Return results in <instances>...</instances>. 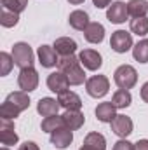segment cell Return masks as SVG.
I'll return each instance as SVG.
<instances>
[{"instance_id": "obj_13", "label": "cell", "mask_w": 148, "mask_h": 150, "mask_svg": "<svg viewBox=\"0 0 148 150\" xmlns=\"http://www.w3.org/2000/svg\"><path fill=\"white\" fill-rule=\"evenodd\" d=\"M47 87L52 91V93H56V94H61V93H65V91H68V87H70V82H68V79H66V75L63 74V72H52V74H49L47 77Z\"/></svg>"}, {"instance_id": "obj_18", "label": "cell", "mask_w": 148, "mask_h": 150, "mask_svg": "<svg viewBox=\"0 0 148 150\" xmlns=\"http://www.w3.org/2000/svg\"><path fill=\"white\" fill-rule=\"evenodd\" d=\"M52 47L56 49V52L59 56H72V54H75V51H77V42L70 37H59V38L54 40V45Z\"/></svg>"}, {"instance_id": "obj_38", "label": "cell", "mask_w": 148, "mask_h": 150, "mask_svg": "<svg viewBox=\"0 0 148 150\" xmlns=\"http://www.w3.org/2000/svg\"><path fill=\"white\" fill-rule=\"evenodd\" d=\"M2 150H9V149H7V147H2Z\"/></svg>"}, {"instance_id": "obj_11", "label": "cell", "mask_w": 148, "mask_h": 150, "mask_svg": "<svg viewBox=\"0 0 148 150\" xmlns=\"http://www.w3.org/2000/svg\"><path fill=\"white\" fill-rule=\"evenodd\" d=\"M72 142H73V133L66 126H61V127H58L56 131L51 133V143L56 149H66Z\"/></svg>"}, {"instance_id": "obj_20", "label": "cell", "mask_w": 148, "mask_h": 150, "mask_svg": "<svg viewBox=\"0 0 148 150\" xmlns=\"http://www.w3.org/2000/svg\"><path fill=\"white\" fill-rule=\"evenodd\" d=\"M115 105L111 103V101H105V103H99L98 107H96V117H98V120L99 122H106V124H111V120L117 117V113H115Z\"/></svg>"}, {"instance_id": "obj_35", "label": "cell", "mask_w": 148, "mask_h": 150, "mask_svg": "<svg viewBox=\"0 0 148 150\" xmlns=\"http://www.w3.org/2000/svg\"><path fill=\"white\" fill-rule=\"evenodd\" d=\"M134 147H136V150H148V140H140V142H136Z\"/></svg>"}, {"instance_id": "obj_8", "label": "cell", "mask_w": 148, "mask_h": 150, "mask_svg": "<svg viewBox=\"0 0 148 150\" xmlns=\"http://www.w3.org/2000/svg\"><path fill=\"white\" fill-rule=\"evenodd\" d=\"M78 61H80V65H82L84 68H87V70H91V72L99 70L101 65H103L101 54H99L98 51H94V49H84V51H80Z\"/></svg>"}, {"instance_id": "obj_31", "label": "cell", "mask_w": 148, "mask_h": 150, "mask_svg": "<svg viewBox=\"0 0 148 150\" xmlns=\"http://www.w3.org/2000/svg\"><path fill=\"white\" fill-rule=\"evenodd\" d=\"M113 150H136V147H134V143H131L125 138H122V140H118L113 145Z\"/></svg>"}, {"instance_id": "obj_1", "label": "cell", "mask_w": 148, "mask_h": 150, "mask_svg": "<svg viewBox=\"0 0 148 150\" xmlns=\"http://www.w3.org/2000/svg\"><path fill=\"white\" fill-rule=\"evenodd\" d=\"M30 107V96L25 91H14L11 93L5 101L0 107V117L4 119H16L21 112H25Z\"/></svg>"}, {"instance_id": "obj_17", "label": "cell", "mask_w": 148, "mask_h": 150, "mask_svg": "<svg viewBox=\"0 0 148 150\" xmlns=\"http://www.w3.org/2000/svg\"><path fill=\"white\" fill-rule=\"evenodd\" d=\"M84 37L89 44H101L105 38V26L101 23H89V26L84 30Z\"/></svg>"}, {"instance_id": "obj_19", "label": "cell", "mask_w": 148, "mask_h": 150, "mask_svg": "<svg viewBox=\"0 0 148 150\" xmlns=\"http://www.w3.org/2000/svg\"><path fill=\"white\" fill-rule=\"evenodd\" d=\"M59 101L54 100V98H42L37 103V112L42 115V117H51V115H58V110H59Z\"/></svg>"}, {"instance_id": "obj_28", "label": "cell", "mask_w": 148, "mask_h": 150, "mask_svg": "<svg viewBox=\"0 0 148 150\" xmlns=\"http://www.w3.org/2000/svg\"><path fill=\"white\" fill-rule=\"evenodd\" d=\"M131 32L138 37H145L148 33V18H132L131 19Z\"/></svg>"}, {"instance_id": "obj_34", "label": "cell", "mask_w": 148, "mask_h": 150, "mask_svg": "<svg viewBox=\"0 0 148 150\" xmlns=\"http://www.w3.org/2000/svg\"><path fill=\"white\" fill-rule=\"evenodd\" d=\"M140 96H141V100L148 103V82H145L143 86H141V91H140Z\"/></svg>"}, {"instance_id": "obj_24", "label": "cell", "mask_w": 148, "mask_h": 150, "mask_svg": "<svg viewBox=\"0 0 148 150\" xmlns=\"http://www.w3.org/2000/svg\"><path fill=\"white\" fill-rule=\"evenodd\" d=\"M131 101H132V96H131V93H129L127 89H118V91H115L113 96H111V103H113L115 108H118V110L127 108V107L131 105Z\"/></svg>"}, {"instance_id": "obj_14", "label": "cell", "mask_w": 148, "mask_h": 150, "mask_svg": "<svg viewBox=\"0 0 148 150\" xmlns=\"http://www.w3.org/2000/svg\"><path fill=\"white\" fill-rule=\"evenodd\" d=\"M37 56H38V63L44 67V68H52L58 65L59 58H58V52L54 47L51 45H40L37 51Z\"/></svg>"}, {"instance_id": "obj_29", "label": "cell", "mask_w": 148, "mask_h": 150, "mask_svg": "<svg viewBox=\"0 0 148 150\" xmlns=\"http://www.w3.org/2000/svg\"><path fill=\"white\" fill-rule=\"evenodd\" d=\"M0 2H2L4 9H9L16 14H21L28 5V0H0Z\"/></svg>"}, {"instance_id": "obj_6", "label": "cell", "mask_w": 148, "mask_h": 150, "mask_svg": "<svg viewBox=\"0 0 148 150\" xmlns=\"http://www.w3.org/2000/svg\"><path fill=\"white\" fill-rule=\"evenodd\" d=\"M110 47L118 52V54H124L127 52L129 49H132V35L125 30H117L111 33V38H110Z\"/></svg>"}, {"instance_id": "obj_22", "label": "cell", "mask_w": 148, "mask_h": 150, "mask_svg": "<svg viewBox=\"0 0 148 150\" xmlns=\"http://www.w3.org/2000/svg\"><path fill=\"white\" fill-rule=\"evenodd\" d=\"M84 147L91 150H106V140L101 133H89L84 138Z\"/></svg>"}, {"instance_id": "obj_23", "label": "cell", "mask_w": 148, "mask_h": 150, "mask_svg": "<svg viewBox=\"0 0 148 150\" xmlns=\"http://www.w3.org/2000/svg\"><path fill=\"white\" fill-rule=\"evenodd\" d=\"M127 12L132 18H145L148 12L147 0H129L127 2Z\"/></svg>"}, {"instance_id": "obj_3", "label": "cell", "mask_w": 148, "mask_h": 150, "mask_svg": "<svg viewBox=\"0 0 148 150\" xmlns=\"http://www.w3.org/2000/svg\"><path fill=\"white\" fill-rule=\"evenodd\" d=\"M113 80H115V84L120 87V89H132L134 86H136V82H138V72H136V68L134 67H131V65H120L117 70H115V74H113Z\"/></svg>"}, {"instance_id": "obj_33", "label": "cell", "mask_w": 148, "mask_h": 150, "mask_svg": "<svg viewBox=\"0 0 148 150\" xmlns=\"http://www.w3.org/2000/svg\"><path fill=\"white\" fill-rule=\"evenodd\" d=\"M111 4V0H92V5L96 7V9H105V7H108Z\"/></svg>"}, {"instance_id": "obj_10", "label": "cell", "mask_w": 148, "mask_h": 150, "mask_svg": "<svg viewBox=\"0 0 148 150\" xmlns=\"http://www.w3.org/2000/svg\"><path fill=\"white\" fill-rule=\"evenodd\" d=\"M18 134L14 133V122L12 119H4L0 117V142L4 147L7 145H16L18 143Z\"/></svg>"}, {"instance_id": "obj_21", "label": "cell", "mask_w": 148, "mask_h": 150, "mask_svg": "<svg viewBox=\"0 0 148 150\" xmlns=\"http://www.w3.org/2000/svg\"><path fill=\"white\" fill-rule=\"evenodd\" d=\"M68 23L73 30H78V32H84L87 26H89V14L85 11H73L68 18Z\"/></svg>"}, {"instance_id": "obj_36", "label": "cell", "mask_w": 148, "mask_h": 150, "mask_svg": "<svg viewBox=\"0 0 148 150\" xmlns=\"http://www.w3.org/2000/svg\"><path fill=\"white\" fill-rule=\"evenodd\" d=\"M68 2H70L72 5H80V4H84L85 0H68Z\"/></svg>"}, {"instance_id": "obj_37", "label": "cell", "mask_w": 148, "mask_h": 150, "mask_svg": "<svg viewBox=\"0 0 148 150\" xmlns=\"http://www.w3.org/2000/svg\"><path fill=\"white\" fill-rule=\"evenodd\" d=\"M80 150H91V149H87V147H84V145H82V149Z\"/></svg>"}, {"instance_id": "obj_27", "label": "cell", "mask_w": 148, "mask_h": 150, "mask_svg": "<svg viewBox=\"0 0 148 150\" xmlns=\"http://www.w3.org/2000/svg\"><path fill=\"white\" fill-rule=\"evenodd\" d=\"M19 23V14L9 11V9H4L2 7V12H0V25L4 28H12Z\"/></svg>"}, {"instance_id": "obj_2", "label": "cell", "mask_w": 148, "mask_h": 150, "mask_svg": "<svg viewBox=\"0 0 148 150\" xmlns=\"http://www.w3.org/2000/svg\"><path fill=\"white\" fill-rule=\"evenodd\" d=\"M58 70L63 72L66 75L70 86H80L85 82V74H84V68L80 67V61H78V56H61L59 61H58Z\"/></svg>"}, {"instance_id": "obj_12", "label": "cell", "mask_w": 148, "mask_h": 150, "mask_svg": "<svg viewBox=\"0 0 148 150\" xmlns=\"http://www.w3.org/2000/svg\"><path fill=\"white\" fill-rule=\"evenodd\" d=\"M111 131L118 136V138H127L132 133V120L127 115H117L111 120Z\"/></svg>"}, {"instance_id": "obj_32", "label": "cell", "mask_w": 148, "mask_h": 150, "mask_svg": "<svg viewBox=\"0 0 148 150\" xmlns=\"http://www.w3.org/2000/svg\"><path fill=\"white\" fill-rule=\"evenodd\" d=\"M18 150H40V149H38V145L35 142H25L23 145H19Z\"/></svg>"}, {"instance_id": "obj_7", "label": "cell", "mask_w": 148, "mask_h": 150, "mask_svg": "<svg viewBox=\"0 0 148 150\" xmlns=\"http://www.w3.org/2000/svg\"><path fill=\"white\" fill-rule=\"evenodd\" d=\"M18 86L21 91L25 93H32L35 91L38 86V74L33 67H28V68H23L19 75H18Z\"/></svg>"}, {"instance_id": "obj_30", "label": "cell", "mask_w": 148, "mask_h": 150, "mask_svg": "<svg viewBox=\"0 0 148 150\" xmlns=\"http://www.w3.org/2000/svg\"><path fill=\"white\" fill-rule=\"evenodd\" d=\"M14 67V59H12V54H7V52H0V75L5 77L9 75V72L12 70Z\"/></svg>"}, {"instance_id": "obj_9", "label": "cell", "mask_w": 148, "mask_h": 150, "mask_svg": "<svg viewBox=\"0 0 148 150\" xmlns=\"http://www.w3.org/2000/svg\"><path fill=\"white\" fill-rule=\"evenodd\" d=\"M129 18V12H127V4L117 0V2H111V5L106 11V19L113 23V25H122L125 23V19Z\"/></svg>"}, {"instance_id": "obj_5", "label": "cell", "mask_w": 148, "mask_h": 150, "mask_svg": "<svg viewBox=\"0 0 148 150\" xmlns=\"http://www.w3.org/2000/svg\"><path fill=\"white\" fill-rule=\"evenodd\" d=\"M110 89V80L105 75H92L91 79L85 80V91L92 98H103L108 94Z\"/></svg>"}, {"instance_id": "obj_15", "label": "cell", "mask_w": 148, "mask_h": 150, "mask_svg": "<svg viewBox=\"0 0 148 150\" xmlns=\"http://www.w3.org/2000/svg\"><path fill=\"white\" fill-rule=\"evenodd\" d=\"M58 101H59V105L65 108V110H80L82 108V100H80V96L73 93V91H65V93H61V94H58Z\"/></svg>"}, {"instance_id": "obj_4", "label": "cell", "mask_w": 148, "mask_h": 150, "mask_svg": "<svg viewBox=\"0 0 148 150\" xmlns=\"http://www.w3.org/2000/svg\"><path fill=\"white\" fill-rule=\"evenodd\" d=\"M12 59H14V65L19 67L21 70L28 68V67H33V51H32V47L26 42L14 44V47H12Z\"/></svg>"}, {"instance_id": "obj_16", "label": "cell", "mask_w": 148, "mask_h": 150, "mask_svg": "<svg viewBox=\"0 0 148 150\" xmlns=\"http://www.w3.org/2000/svg\"><path fill=\"white\" fill-rule=\"evenodd\" d=\"M63 122H65V126L68 129L77 131V129H80L84 126L85 117H84V113L80 112V110H65V113H63Z\"/></svg>"}, {"instance_id": "obj_26", "label": "cell", "mask_w": 148, "mask_h": 150, "mask_svg": "<svg viewBox=\"0 0 148 150\" xmlns=\"http://www.w3.org/2000/svg\"><path fill=\"white\" fill-rule=\"evenodd\" d=\"M132 58L140 63H148V38L140 40L132 47Z\"/></svg>"}, {"instance_id": "obj_25", "label": "cell", "mask_w": 148, "mask_h": 150, "mask_svg": "<svg viewBox=\"0 0 148 150\" xmlns=\"http://www.w3.org/2000/svg\"><path fill=\"white\" fill-rule=\"evenodd\" d=\"M61 126H65L63 115H51V117H45V119L42 120V124H40V127H42L44 133H52V131H56V129L61 127Z\"/></svg>"}]
</instances>
